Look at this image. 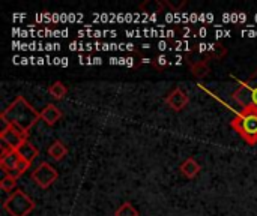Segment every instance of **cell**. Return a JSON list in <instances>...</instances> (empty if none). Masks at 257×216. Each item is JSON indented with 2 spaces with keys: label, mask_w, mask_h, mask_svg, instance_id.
<instances>
[{
  "label": "cell",
  "mask_w": 257,
  "mask_h": 216,
  "mask_svg": "<svg viewBox=\"0 0 257 216\" xmlns=\"http://www.w3.org/2000/svg\"><path fill=\"white\" fill-rule=\"evenodd\" d=\"M0 119L5 125H14L23 132L29 134V131L41 119V114L27 102L24 96H17L12 104H9V107L0 113Z\"/></svg>",
  "instance_id": "6da1fadb"
},
{
  "label": "cell",
  "mask_w": 257,
  "mask_h": 216,
  "mask_svg": "<svg viewBox=\"0 0 257 216\" xmlns=\"http://www.w3.org/2000/svg\"><path fill=\"white\" fill-rule=\"evenodd\" d=\"M238 135L250 146L257 144V110L242 108L230 122Z\"/></svg>",
  "instance_id": "7a4b0ae2"
},
{
  "label": "cell",
  "mask_w": 257,
  "mask_h": 216,
  "mask_svg": "<svg viewBox=\"0 0 257 216\" xmlns=\"http://www.w3.org/2000/svg\"><path fill=\"white\" fill-rule=\"evenodd\" d=\"M233 101L242 108L257 110V71L245 81H239V87L232 95Z\"/></svg>",
  "instance_id": "3957f363"
},
{
  "label": "cell",
  "mask_w": 257,
  "mask_h": 216,
  "mask_svg": "<svg viewBox=\"0 0 257 216\" xmlns=\"http://www.w3.org/2000/svg\"><path fill=\"white\" fill-rule=\"evenodd\" d=\"M35 201L23 189H15L3 203V209L11 216H29L35 210Z\"/></svg>",
  "instance_id": "277c9868"
},
{
  "label": "cell",
  "mask_w": 257,
  "mask_h": 216,
  "mask_svg": "<svg viewBox=\"0 0 257 216\" xmlns=\"http://www.w3.org/2000/svg\"><path fill=\"white\" fill-rule=\"evenodd\" d=\"M59 177L57 170L48 164V162H41L33 171H32V180L42 189L50 188Z\"/></svg>",
  "instance_id": "5b68a950"
},
{
  "label": "cell",
  "mask_w": 257,
  "mask_h": 216,
  "mask_svg": "<svg viewBox=\"0 0 257 216\" xmlns=\"http://www.w3.org/2000/svg\"><path fill=\"white\" fill-rule=\"evenodd\" d=\"M29 138V134L23 132L20 128L14 125H5V128L0 132V140L3 143L2 147H6L9 150H17L18 146Z\"/></svg>",
  "instance_id": "8992f818"
},
{
  "label": "cell",
  "mask_w": 257,
  "mask_h": 216,
  "mask_svg": "<svg viewBox=\"0 0 257 216\" xmlns=\"http://www.w3.org/2000/svg\"><path fill=\"white\" fill-rule=\"evenodd\" d=\"M21 162V158L15 150H9L6 147H2V156H0V167L5 174H9L15 177L17 168Z\"/></svg>",
  "instance_id": "52a82bcc"
},
{
  "label": "cell",
  "mask_w": 257,
  "mask_h": 216,
  "mask_svg": "<svg viewBox=\"0 0 257 216\" xmlns=\"http://www.w3.org/2000/svg\"><path fill=\"white\" fill-rule=\"evenodd\" d=\"M190 102L188 95L181 89V87H175L166 98V104L173 110V111H182Z\"/></svg>",
  "instance_id": "ba28073f"
},
{
  "label": "cell",
  "mask_w": 257,
  "mask_h": 216,
  "mask_svg": "<svg viewBox=\"0 0 257 216\" xmlns=\"http://www.w3.org/2000/svg\"><path fill=\"white\" fill-rule=\"evenodd\" d=\"M39 114H41V119H42L48 126H54V125L62 119V116H63L62 110H60L57 105H54V104L45 105V107L42 108V111H39Z\"/></svg>",
  "instance_id": "9c48e42d"
},
{
  "label": "cell",
  "mask_w": 257,
  "mask_h": 216,
  "mask_svg": "<svg viewBox=\"0 0 257 216\" xmlns=\"http://www.w3.org/2000/svg\"><path fill=\"white\" fill-rule=\"evenodd\" d=\"M15 152H17V153H18V156H20L23 161H26L27 164H32V162H33V159L39 155V150L36 149V146H35V144H32L29 140L23 141V143L18 146V149H17Z\"/></svg>",
  "instance_id": "30bf717a"
},
{
  "label": "cell",
  "mask_w": 257,
  "mask_h": 216,
  "mask_svg": "<svg viewBox=\"0 0 257 216\" xmlns=\"http://www.w3.org/2000/svg\"><path fill=\"white\" fill-rule=\"evenodd\" d=\"M179 170H181V173H182L187 179H194V177L200 173L202 167H200V164H199L194 158H187V159L181 164Z\"/></svg>",
  "instance_id": "8fae6325"
},
{
  "label": "cell",
  "mask_w": 257,
  "mask_h": 216,
  "mask_svg": "<svg viewBox=\"0 0 257 216\" xmlns=\"http://www.w3.org/2000/svg\"><path fill=\"white\" fill-rule=\"evenodd\" d=\"M47 153H48V156H50L53 161H62V159L68 155V147H66L62 141L56 140V141L51 143V146L47 149Z\"/></svg>",
  "instance_id": "7c38bea8"
},
{
  "label": "cell",
  "mask_w": 257,
  "mask_h": 216,
  "mask_svg": "<svg viewBox=\"0 0 257 216\" xmlns=\"http://www.w3.org/2000/svg\"><path fill=\"white\" fill-rule=\"evenodd\" d=\"M190 71H191V74H193L196 78H205V77L211 72L209 60H208V59H205V60H196L194 63H191Z\"/></svg>",
  "instance_id": "4fadbf2b"
},
{
  "label": "cell",
  "mask_w": 257,
  "mask_h": 216,
  "mask_svg": "<svg viewBox=\"0 0 257 216\" xmlns=\"http://www.w3.org/2000/svg\"><path fill=\"white\" fill-rule=\"evenodd\" d=\"M226 54H227V48L221 42H215V44L209 45L208 53H206V59L208 60H221Z\"/></svg>",
  "instance_id": "5bb4252c"
},
{
  "label": "cell",
  "mask_w": 257,
  "mask_h": 216,
  "mask_svg": "<svg viewBox=\"0 0 257 216\" xmlns=\"http://www.w3.org/2000/svg\"><path fill=\"white\" fill-rule=\"evenodd\" d=\"M48 93L54 98V99H63L68 93V87L62 83V81H54L50 87H48Z\"/></svg>",
  "instance_id": "9a60e30c"
},
{
  "label": "cell",
  "mask_w": 257,
  "mask_h": 216,
  "mask_svg": "<svg viewBox=\"0 0 257 216\" xmlns=\"http://www.w3.org/2000/svg\"><path fill=\"white\" fill-rule=\"evenodd\" d=\"M143 12H148V14H158L163 11L164 8V3L163 2H155V0H151V2H143L140 3L139 6Z\"/></svg>",
  "instance_id": "2e32d148"
},
{
  "label": "cell",
  "mask_w": 257,
  "mask_h": 216,
  "mask_svg": "<svg viewBox=\"0 0 257 216\" xmlns=\"http://www.w3.org/2000/svg\"><path fill=\"white\" fill-rule=\"evenodd\" d=\"M114 216H140L139 210L130 203L125 201L123 204H120V207H117V210L114 212Z\"/></svg>",
  "instance_id": "e0dca14e"
},
{
  "label": "cell",
  "mask_w": 257,
  "mask_h": 216,
  "mask_svg": "<svg viewBox=\"0 0 257 216\" xmlns=\"http://www.w3.org/2000/svg\"><path fill=\"white\" fill-rule=\"evenodd\" d=\"M0 188L5 191V192H14L15 188H17V179L9 176V174H5V177L0 180Z\"/></svg>",
  "instance_id": "ac0fdd59"
},
{
  "label": "cell",
  "mask_w": 257,
  "mask_h": 216,
  "mask_svg": "<svg viewBox=\"0 0 257 216\" xmlns=\"http://www.w3.org/2000/svg\"><path fill=\"white\" fill-rule=\"evenodd\" d=\"M163 3H164V6H169V9H172V11H175V12H176V11H181V9L187 5L185 0H182V2L179 0L178 3H173V2H163Z\"/></svg>",
  "instance_id": "d6986e66"
},
{
  "label": "cell",
  "mask_w": 257,
  "mask_h": 216,
  "mask_svg": "<svg viewBox=\"0 0 257 216\" xmlns=\"http://www.w3.org/2000/svg\"><path fill=\"white\" fill-rule=\"evenodd\" d=\"M154 65H155V66H166V65H167V57H166L164 54H161L160 57L155 59Z\"/></svg>",
  "instance_id": "ffe728a7"
}]
</instances>
